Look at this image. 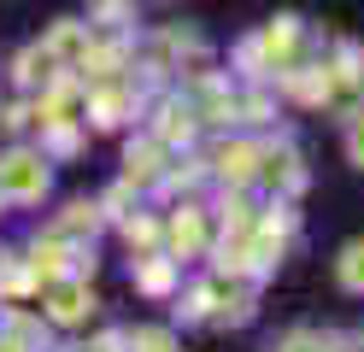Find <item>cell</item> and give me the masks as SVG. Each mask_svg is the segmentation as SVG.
<instances>
[{
    "instance_id": "cell-1",
    "label": "cell",
    "mask_w": 364,
    "mask_h": 352,
    "mask_svg": "<svg viewBox=\"0 0 364 352\" xmlns=\"http://www.w3.org/2000/svg\"><path fill=\"white\" fill-rule=\"evenodd\" d=\"M0 176H6V188H12V194H18V200H36V194H41V188H48V171H41V164H36V159H24V153H18V159H6V164H0Z\"/></svg>"
},
{
    "instance_id": "cell-2",
    "label": "cell",
    "mask_w": 364,
    "mask_h": 352,
    "mask_svg": "<svg viewBox=\"0 0 364 352\" xmlns=\"http://www.w3.org/2000/svg\"><path fill=\"white\" fill-rule=\"evenodd\" d=\"M341 282H347L353 294H364V241H353L347 252H341Z\"/></svg>"
},
{
    "instance_id": "cell-3",
    "label": "cell",
    "mask_w": 364,
    "mask_h": 352,
    "mask_svg": "<svg viewBox=\"0 0 364 352\" xmlns=\"http://www.w3.org/2000/svg\"><path fill=\"white\" fill-rule=\"evenodd\" d=\"M82 288H53V317H65V323H71V317H82Z\"/></svg>"
},
{
    "instance_id": "cell-4",
    "label": "cell",
    "mask_w": 364,
    "mask_h": 352,
    "mask_svg": "<svg viewBox=\"0 0 364 352\" xmlns=\"http://www.w3.org/2000/svg\"><path fill=\"white\" fill-rule=\"evenodd\" d=\"M277 352H329V341H323V335H288Z\"/></svg>"
},
{
    "instance_id": "cell-5",
    "label": "cell",
    "mask_w": 364,
    "mask_h": 352,
    "mask_svg": "<svg viewBox=\"0 0 364 352\" xmlns=\"http://www.w3.org/2000/svg\"><path fill=\"white\" fill-rule=\"evenodd\" d=\"M347 141H353V159H358V164H364V112H358V117H353V135H347Z\"/></svg>"
}]
</instances>
